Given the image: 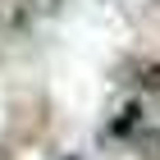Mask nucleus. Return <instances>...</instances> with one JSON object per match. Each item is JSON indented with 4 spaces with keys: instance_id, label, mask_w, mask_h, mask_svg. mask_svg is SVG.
<instances>
[{
    "instance_id": "1",
    "label": "nucleus",
    "mask_w": 160,
    "mask_h": 160,
    "mask_svg": "<svg viewBox=\"0 0 160 160\" xmlns=\"http://www.w3.org/2000/svg\"><path fill=\"white\" fill-rule=\"evenodd\" d=\"M133 73H137V78H128V82H137L142 92H160V60H142V64H133Z\"/></svg>"
}]
</instances>
